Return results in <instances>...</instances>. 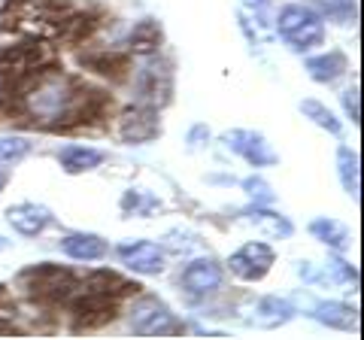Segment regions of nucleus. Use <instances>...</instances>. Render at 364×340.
<instances>
[]
</instances>
